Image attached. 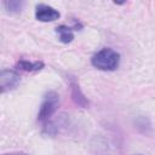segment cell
Listing matches in <instances>:
<instances>
[{"label":"cell","instance_id":"obj_1","mask_svg":"<svg viewBox=\"0 0 155 155\" xmlns=\"http://www.w3.org/2000/svg\"><path fill=\"white\" fill-rule=\"evenodd\" d=\"M91 63L94 68L104 71H111L115 70L119 67L120 63V54L114 51L113 48L105 47L98 51L97 53L93 54Z\"/></svg>","mask_w":155,"mask_h":155},{"label":"cell","instance_id":"obj_2","mask_svg":"<svg viewBox=\"0 0 155 155\" xmlns=\"http://www.w3.org/2000/svg\"><path fill=\"white\" fill-rule=\"evenodd\" d=\"M59 107V96L54 91H48L44 96V101L41 103L39 114H38V120L41 122L47 121L58 109Z\"/></svg>","mask_w":155,"mask_h":155},{"label":"cell","instance_id":"obj_3","mask_svg":"<svg viewBox=\"0 0 155 155\" xmlns=\"http://www.w3.org/2000/svg\"><path fill=\"white\" fill-rule=\"evenodd\" d=\"M59 16H61V13L56 8H53L48 5H45V4L36 5L35 17L40 22H53V21L58 19Z\"/></svg>","mask_w":155,"mask_h":155},{"label":"cell","instance_id":"obj_4","mask_svg":"<svg viewBox=\"0 0 155 155\" xmlns=\"http://www.w3.org/2000/svg\"><path fill=\"white\" fill-rule=\"evenodd\" d=\"M19 75L13 70H2L0 74V84L1 91L6 92L8 90L15 88L19 84Z\"/></svg>","mask_w":155,"mask_h":155},{"label":"cell","instance_id":"obj_5","mask_svg":"<svg viewBox=\"0 0 155 155\" xmlns=\"http://www.w3.org/2000/svg\"><path fill=\"white\" fill-rule=\"evenodd\" d=\"M56 31L61 39L62 42H70L73 39H74V35H73V31L70 28L65 27V25H59L56 28Z\"/></svg>","mask_w":155,"mask_h":155},{"label":"cell","instance_id":"obj_6","mask_svg":"<svg viewBox=\"0 0 155 155\" xmlns=\"http://www.w3.org/2000/svg\"><path fill=\"white\" fill-rule=\"evenodd\" d=\"M18 67L23 70H27V71H36V70L42 69L44 63L42 62H28V61L23 59L18 63Z\"/></svg>","mask_w":155,"mask_h":155},{"label":"cell","instance_id":"obj_7","mask_svg":"<svg viewBox=\"0 0 155 155\" xmlns=\"http://www.w3.org/2000/svg\"><path fill=\"white\" fill-rule=\"evenodd\" d=\"M6 6H8L10 11H19L22 7V2L18 1H10V2H5Z\"/></svg>","mask_w":155,"mask_h":155},{"label":"cell","instance_id":"obj_8","mask_svg":"<svg viewBox=\"0 0 155 155\" xmlns=\"http://www.w3.org/2000/svg\"><path fill=\"white\" fill-rule=\"evenodd\" d=\"M12 155H25V154H12Z\"/></svg>","mask_w":155,"mask_h":155}]
</instances>
